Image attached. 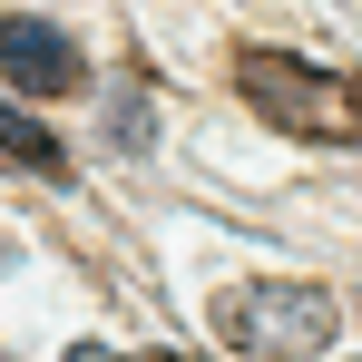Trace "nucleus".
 I'll return each mask as SVG.
<instances>
[{
	"label": "nucleus",
	"mask_w": 362,
	"mask_h": 362,
	"mask_svg": "<svg viewBox=\"0 0 362 362\" xmlns=\"http://www.w3.org/2000/svg\"><path fill=\"white\" fill-rule=\"evenodd\" d=\"M69 362H118V353H108V343H69Z\"/></svg>",
	"instance_id": "nucleus-5"
},
{
	"label": "nucleus",
	"mask_w": 362,
	"mask_h": 362,
	"mask_svg": "<svg viewBox=\"0 0 362 362\" xmlns=\"http://www.w3.org/2000/svg\"><path fill=\"white\" fill-rule=\"evenodd\" d=\"M0 78L20 88V98H69L88 59H78V40L49 30V20H0Z\"/></svg>",
	"instance_id": "nucleus-3"
},
{
	"label": "nucleus",
	"mask_w": 362,
	"mask_h": 362,
	"mask_svg": "<svg viewBox=\"0 0 362 362\" xmlns=\"http://www.w3.org/2000/svg\"><path fill=\"white\" fill-rule=\"evenodd\" d=\"M216 333L255 362H313L323 343H343V303L323 284H235L216 294Z\"/></svg>",
	"instance_id": "nucleus-2"
},
{
	"label": "nucleus",
	"mask_w": 362,
	"mask_h": 362,
	"mask_svg": "<svg viewBox=\"0 0 362 362\" xmlns=\"http://www.w3.org/2000/svg\"><path fill=\"white\" fill-rule=\"evenodd\" d=\"M0 157L40 167V177H59V167H69V147H59V137H49L40 118H30V108H10V98H0Z\"/></svg>",
	"instance_id": "nucleus-4"
},
{
	"label": "nucleus",
	"mask_w": 362,
	"mask_h": 362,
	"mask_svg": "<svg viewBox=\"0 0 362 362\" xmlns=\"http://www.w3.org/2000/svg\"><path fill=\"white\" fill-rule=\"evenodd\" d=\"M235 88H245V108L264 127H284V137H362V78L313 69L294 49H245Z\"/></svg>",
	"instance_id": "nucleus-1"
},
{
	"label": "nucleus",
	"mask_w": 362,
	"mask_h": 362,
	"mask_svg": "<svg viewBox=\"0 0 362 362\" xmlns=\"http://www.w3.org/2000/svg\"><path fill=\"white\" fill-rule=\"evenodd\" d=\"M157 362H177V353H157Z\"/></svg>",
	"instance_id": "nucleus-6"
}]
</instances>
